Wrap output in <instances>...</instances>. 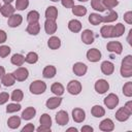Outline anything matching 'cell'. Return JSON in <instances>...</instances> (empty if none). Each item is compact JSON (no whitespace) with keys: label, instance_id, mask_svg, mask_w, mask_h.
Returning <instances> with one entry per match:
<instances>
[{"label":"cell","instance_id":"1","mask_svg":"<svg viewBox=\"0 0 132 132\" xmlns=\"http://www.w3.org/2000/svg\"><path fill=\"white\" fill-rule=\"evenodd\" d=\"M29 90L32 94L35 95H40L42 93L45 92L46 90V84L43 80H34L33 82H31Z\"/></svg>","mask_w":132,"mask_h":132},{"label":"cell","instance_id":"2","mask_svg":"<svg viewBox=\"0 0 132 132\" xmlns=\"http://www.w3.org/2000/svg\"><path fill=\"white\" fill-rule=\"evenodd\" d=\"M103 102H104V105L108 108V109H113L118 104H119V97L113 94V93H110L108 94L104 99H103Z\"/></svg>","mask_w":132,"mask_h":132},{"label":"cell","instance_id":"3","mask_svg":"<svg viewBox=\"0 0 132 132\" xmlns=\"http://www.w3.org/2000/svg\"><path fill=\"white\" fill-rule=\"evenodd\" d=\"M12 74H13L15 80H18V81H24V80H26V79L28 78V76H29V71H28V69L25 68V67H19V68H16V69L12 72Z\"/></svg>","mask_w":132,"mask_h":132},{"label":"cell","instance_id":"4","mask_svg":"<svg viewBox=\"0 0 132 132\" xmlns=\"http://www.w3.org/2000/svg\"><path fill=\"white\" fill-rule=\"evenodd\" d=\"M67 91L71 95H78L81 92V84L78 80H70L67 85Z\"/></svg>","mask_w":132,"mask_h":132},{"label":"cell","instance_id":"5","mask_svg":"<svg viewBox=\"0 0 132 132\" xmlns=\"http://www.w3.org/2000/svg\"><path fill=\"white\" fill-rule=\"evenodd\" d=\"M95 91L98 93V94H104L108 91L109 89V84L105 80V79H98L96 82H95Z\"/></svg>","mask_w":132,"mask_h":132},{"label":"cell","instance_id":"6","mask_svg":"<svg viewBox=\"0 0 132 132\" xmlns=\"http://www.w3.org/2000/svg\"><path fill=\"white\" fill-rule=\"evenodd\" d=\"M106 48L110 53H114L117 55H121L123 52V45L120 41H109L106 45Z\"/></svg>","mask_w":132,"mask_h":132},{"label":"cell","instance_id":"7","mask_svg":"<svg viewBox=\"0 0 132 132\" xmlns=\"http://www.w3.org/2000/svg\"><path fill=\"white\" fill-rule=\"evenodd\" d=\"M72 70H73V72H74L75 75H77V76H84V75L87 73L88 67H87V65H86L85 63H82V62H77V63H75V64L73 65Z\"/></svg>","mask_w":132,"mask_h":132},{"label":"cell","instance_id":"8","mask_svg":"<svg viewBox=\"0 0 132 132\" xmlns=\"http://www.w3.org/2000/svg\"><path fill=\"white\" fill-rule=\"evenodd\" d=\"M72 119L76 123H82L85 121V119H86V112H85V110L81 109V108H78V107L74 108L72 110Z\"/></svg>","mask_w":132,"mask_h":132},{"label":"cell","instance_id":"9","mask_svg":"<svg viewBox=\"0 0 132 132\" xmlns=\"http://www.w3.org/2000/svg\"><path fill=\"white\" fill-rule=\"evenodd\" d=\"M56 122L57 124H59L60 126H64L66 124H68L69 122V117L67 111L65 110H60L56 113Z\"/></svg>","mask_w":132,"mask_h":132},{"label":"cell","instance_id":"10","mask_svg":"<svg viewBox=\"0 0 132 132\" xmlns=\"http://www.w3.org/2000/svg\"><path fill=\"white\" fill-rule=\"evenodd\" d=\"M94 39H95V35L93 33L92 30L90 29H86L82 31L81 33V40L85 44H91L94 42Z\"/></svg>","mask_w":132,"mask_h":132},{"label":"cell","instance_id":"11","mask_svg":"<svg viewBox=\"0 0 132 132\" xmlns=\"http://www.w3.org/2000/svg\"><path fill=\"white\" fill-rule=\"evenodd\" d=\"M22 22H23L22 15H21V14H15V13H13V14H11V15L8 18L7 24H8V26L11 27V28H16V27H19V26L22 24Z\"/></svg>","mask_w":132,"mask_h":132},{"label":"cell","instance_id":"12","mask_svg":"<svg viewBox=\"0 0 132 132\" xmlns=\"http://www.w3.org/2000/svg\"><path fill=\"white\" fill-rule=\"evenodd\" d=\"M99 129L101 131H104V132H110V131H112L114 129V124H113L112 120H110V119H104L99 124Z\"/></svg>","mask_w":132,"mask_h":132},{"label":"cell","instance_id":"13","mask_svg":"<svg viewBox=\"0 0 132 132\" xmlns=\"http://www.w3.org/2000/svg\"><path fill=\"white\" fill-rule=\"evenodd\" d=\"M57 23L56 21L54 20H48L46 19L45 22H44V30H45V33H47L48 35H52L54 34L56 31H57Z\"/></svg>","mask_w":132,"mask_h":132},{"label":"cell","instance_id":"14","mask_svg":"<svg viewBox=\"0 0 132 132\" xmlns=\"http://www.w3.org/2000/svg\"><path fill=\"white\" fill-rule=\"evenodd\" d=\"M87 59L90 62H98L101 59V53L97 48H91L87 52Z\"/></svg>","mask_w":132,"mask_h":132},{"label":"cell","instance_id":"15","mask_svg":"<svg viewBox=\"0 0 132 132\" xmlns=\"http://www.w3.org/2000/svg\"><path fill=\"white\" fill-rule=\"evenodd\" d=\"M62 102V98L60 96H56V97H50L46 102H45V105L48 109H55L57 108Z\"/></svg>","mask_w":132,"mask_h":132},{"label":"cell","instance_id":"16","mask_svg":"<svg viewBox=\"0 0 132 132\" xmlns=\"http://www.w3.org/2000/svg\"><path fill=\"white\" fill-rule=\"evenodd\" d=\"M131 113L128 112V110L123 106V107H120L118 109V111L116 112V119L119 121V122H125L127 121L129 118H130Z\"/></svg>","mask_w":132,"mask_h":132},{"label":"cell","instance_id":"17","mask_svg":"<svg viewBox=\"0 0 132 132\" xmlns=\"http://www.w3.org/2000/svg\"><path fill=\"white\" fill-rule=\"evenodd\" d=\"M101 71L105 75H110L114 71V65L110 61H104L101 63Z\"/></svg>","mask_w":132,"mask_h":132},{"label":"cell","instance_id":"18","mask_svg":"<svg viewBox=\"0 0 132 132\" xmlns=\"http://www.w3.org/2000/svg\"><path fill=\"white\" fill-rule=\"evenodd\" d=\"M14 9L13 6L10 4V3H4V5L1 6V9H0V12L3 16L5 18H9L11 14L14 13Z\"/></svg>","mask_w":132,"mask_h":132},{"label":"cell","instance_id":"19","mask_svg":"<svg viewBox=\"0 0 132 132\" xmlns=\"http://www.w3.org/2000/svg\"><path fill=\"white\" fill-rule=\"evenodd\" d=\"M1 82L5 87H11L15 82V78L12 73H4V75L1 78Z\"/></svg>","mask_w":132,"mask_h":132},{"label":"cell","instance_id":"20","mask_svg":"<svg viewBox=\"0 0 132 132\" xmlns=\"http://www.w3.org/2000/svg\"><path fill=\"white\" fill-rule=\"evenodd\" d=\"M56 72H57V69L55 66L53 65H48V66H45L42 70V75L43 77L45 78H53L55 75H56Z\"/></svg>","mask_w":132,"mask_h":132},{"label":"cell","instance_id":"21","mask_svg":"<svg viewBox=\"0 0 132 132\" xmlns=\"http://www.w3.org/2000/svg\"><path fill=\"white\" fill-rule=\"evenodd\" d=\"M36 114V110L34 107L32 106H29L27 108H25V110L22 112V119L23 120H26V121H29L31 119H33Z\"/></svg>","mask_w":132,"mask_h":132},{"label":"cell","instance_id":"22","mask_svg":"<svg viewBox=\"0 0 132 132\" xmlns=\"http://www.w3.org/2000/svg\"><path fill=\"white\" fill-rule=\"evenodd\" d=\"M68 29L73 33H77L81 30V23L78 20H71L68 22Z\"/></svg>","mask_w":132,"mask_h":132},{"label":"cell","instance_id":"23","mask_svg":"<svg viewBox=\"0 0 132 132\" xmlns=\"http://www.w3.org/2000/svg\"><path fill=\"white\" fill-rule=\"evenodd\" d=\"M45 18L48 20L56 21L58 18V9L55 6H48L45 10Z\"/></svg>","mask_w":132,"mask_h":132},{"label":"cell","instance_id":"24","mask_svg":"<svg viewBox=\"0 0 132 132\" xmlns=\"http://www.w3.org/2000/svg\"><path fill=\"white\" fill-rule=\"evenodd\" d=\"M112 29H113V26H110V25H104L101 27L100 29V34L103 38H110L112 37Z\"/></svg>","mask_w":132,"mask_h":132},{"label":"cell","instance_id":"25","mask_svg":"<svg viewBox=\"0 0 132 132\" xmlns=\"http://www.w3.org/2000/svg\"><path fill=\"white\" fill-rule=\"evenodd\" d=\"M47 45L51 50H58L61 46V40L57 36H52L47 40Z\"/></svg>","mask_w":132,"mask_h":132},{"label":"cell","instance_id":"26","mask_svg":"<svg viewBox=\"0 0 132 132\" xmlns=\"http://www.w3.org/2000/svg\"><path fill=\"white\" fill-rule=\"evenodd\" d=\"M7 125L10 129H16L21 125V118L18 116H12L7 120Z\"/></svg>","mask_w":132,"mask_h":132},{"label":"cell","instance_id":"27","mask_svg":"<svg viewBox=\"0 0 132 132\" xmlns=\"http://www.w3.org/2000/svg\"><path fill=\"white\" fill-rule=\"evenodd\" d=\"M26 31L30 34V35H37L40 31V25L39 23H31L27 26Z\"/></svg>","mask_w":132,"mask_h":132},{"label":"cell","instance_id":"28","mask_svg":"<svg viewBox=\"0 0 132 132\" xmlns=\"http://www.w3.org/2000/svg\"><path fill=\"white\" fill-rule=\"evenodd\" d=\"M51 91L56 95V96H62L64 94V87L60 82H54L51 86Z\"/></svg>","mask_w":132,"mask_h":132},{"label":"cell","instance_id":"29","mask_svg":"<svg viewBox=\"0 0 132 132\" xmlns=\"http://www.w3.org/2000/svg\"><path fill=\"white\" fill-rule=\"evenodd\" d=\"M125 32V26L122 23H118L116 26H113L112 29V37H120Z\"/></svg>","mask_w":132,"mask_h":132},{"label":"cell","instance_id":"30","mask_svg":"<svg viewBox=\"0 0 132 132\" xmlns=\"http://www.w3.org/2000/svg\"><path fill=\"white\" fill-rule=\"evenodd\" d=\"M91 113L95 118H101L105 114V109L100 105H94L91 109Z\"/></svg>","mask_w":132,"mask_h":132},{"label":"cell","instance_id":"31","mask_svg":"<svg viewBox=\"0 0 132 132\" xmlns=\"http://www.w3.org/2000/svg\"><path fill=\"white\" fill-rule=\"evenodd\" d=\"M39 18H40V14L36 10H31L27 14V21H28L29 24H31V23H38Z\"/></svg>","mask_w":132,"mask_h":132},{"label":"cell","instance_id":"32","mask_svg":"<svg viewBox=\"0 0 132 132\" xmlns=\"http://www.w3.org/2000/svg\"><path fill=\"white\" fill-rule=\"evenodd\" d=\"M117 20H118V13L112 9L109 10V13L107 15L102 16V23H112Z\"/></svg>","mask_w":132,"mask_h":132},{"label":"cell","instance_id":"33","mask_svg":"<svg viewBox=\"0 0 132 132\" xmlns=\"http://www.w3.org/2000/svg\"><path fill=\"white\" fill-rule=\"evenodd\" d=\"M10 61L15 66H22L24 64V62H25V57L23 55H21V54H14V55H12Z\"/></svg>","mask_w":132,"mask_h":132},{"label":"cell","instance_id":"34","mask_svg":"<svg viewBox=\"0 0 132 132\" xmlns=\"http://www.w3.org/2000/svg\"><path fill=\"white\" fill-rule=\"evenodd\" d=\"M72 13L76 16H84L87 13V8L82 5H74L72 7Z\"/></svg>","mask_w":132,"mask_h":132},{"label":"cell","instance_id":"35","mask_svg":"<svg viewBox=\"0 0 132 132\" xmlns=\"http://www.w3.org/2000/svg\"><path fill=\"white\" fill-rule=\"evenodd\" d=\"M89 22H90L92 25L97 26V25H99V24L102 23V15H100L99 13L93 12V13H91V14L89 15Z\"/></svg>","mask_w":132,"mask_h":132},{"label":"cell","instance_id":"36","mask_svg":"<svg viewBox=\"0 0 132 132\" xmlns=\"http://www.w3.org/2000/svg\"><path fill=\"white\" fill-rule=\"evenodd\" d=\"M10 98H11V100L14 101V102H20V101H22L23 98H24V93H23L22 90H20V89H15V90L12 91Z\"/></svg>","mask_w":132,"mask_h":132},{"label":"cell","instance_id":"37","mask_svg":"<svg viewBox=\"0 0 132 132\" xmlns=\"http://www.w3.org/2000/svg\"><path fill=\"white\" fill-rule=\"evenodd\" d=\"M91 6L93 9H95L99 12H102L105 10V7L103 5L102 0H91Z\"/></svg>","mask_w":132,"mask_h":132},{"label":"cell","instance_id":"38","mask_svg":"<svg viewBox=\"0 0 132 132\" xmlns=\"http://www.w3.org/2000/svg\"><path fill=\"white\" fill-rule=\"evenodd\" d=\"M37 61H38V55L35 52H30L25 57V62L29 64H35Z\"/></svg>","mask_w":132,"mask_h":132},{"label":"cell","instance_id":"39","mask_svg":"<svg viewBox=\"0 0 132 132\" xmlns=\"http://www.w3.org/2000/svg\"><path fill=\"white\" fill-rule=\"evenodd\" d=\"M39 122H40V125H43V126H46V127H51L52 126V118L47 113L41 114V117L39 119Z\"/></svg>","mask_w":132,"mask_h":132},{"label":"cell","instance_id":"40","mask_svg":"<svg viewBox=\"0 0 132 132\" xmlns=\"http://www.w3.org/2000/svg\"><path fill=\"white\" fill-rule=\"evenodd\" d=\"M120 71H121V75L123 77H131L132 76V66L122 65Z\"/></svg>","mask_w":132,"mask_h":132},{"label":"cell","instance_id":"41","mask_svg":"<svg viewBox=\"0 0 132 132\" xmlns=\"http://www.w3.org/2000/svg\"><path fill=\"white\" fill-rule=\"evenodd\" d=\"M123 94L126 97L132 96V81H127L123 87Z\"/></svg>","mask_w":132,"mask_h":132},{"label":"cell","instance_id":"42","mask_svg":"<svg viewBox=\"0 0 132 132\" xmlns=\"http://www.w3.org/2000/svg\"><path fill=\"white\" fill-rule=\"evenodd\" d=\"M21 105L19 103H9L6 106V112L7 113H12V112H16L19 110H21Z\"/></svg>","mask_w":132,"mask_h":132},{"label":"cell","instance_id":"43","mask_svg":"<svg viewBox=\"0 0 132 132\" xmlns=\"http://www.w3.org/2000/svg\"><path fill=\"white\" fill-rule=\"evenodd\" d=\"M29 6V0H15V8L18 10H24Z\"/></svg>","mask_w":132,"mask_h":132},{"label":"cell","instance_id":"44","mask_svg":"<svg viewBox=\"0 0 132 132\" xmlns=\"http://www.w3.org/2000/svg\"><path fill=\"white\" fill-rule=\"evenodd\" d=\"M102 2H103V5H104L105 9L107 8L108 10L112 9L113 7H116L119 4V1L118 0H102Z\"/></svg>","mask_w":132,"mask_h":132},{"label":"cell","instance_id":"45","mask_svg":"<svg viewBox=\"0 0 132 132\" xmlns=\"http://www.w3.org/2000/svg\"><path fill=\"white\" fill-rule=\"evenodd\" d=\"M10 54V47L8 45H1L0 46V57L5 58Z\"/></svg>","mask_w":132,"mask_h":132},{"label":"cell","instance_id":"46","mask_svg":"<svg viewBox=\"0 0 132 132\" xmlns=\"http://www.w3.org/2000/svg\"><path fill=\"white\" fill-rule=\"evenodd\" d=\"M8 99H9V95H8V93H6V92H2V93H0V105L6 103V102L8 101Z\"/></svg>","mask_w":132,"mask_h":132},{"label":"cell","instance_id":"47","mask_svg":"<svg viewBox=\"0 0 132 132\" xmlns=\"http://www.w3.org/2000/svg\"><path fill=\"white\" fill-rule=\"evenodd\" d=\"M62 5L66 8H72L74 6V1L73 0H60Z\"/></svg>","mask_w":132,"mask_h":132},{"label":"cell","instance_id":"48","mask_svg":"<svg viewBox=\"0 0 132 132\" xmlns=\"http://www.w3.org/2000/svg\"><path fill=\"white\" fill-rule=\"evenodd\" d=\"M122 65H126V66H132V56L128 55L126 56L123 61H122Z\"/></svg>","mask_w":132,"mask_h":132},{"label":"cell","instance_id":"49","mask_svg":"<svg viewBox=\"0 0 132 132\" xmlns=\"http://www.w3.org/2000/svg\"><path fill=\"white\" fill-rule=\"evenodd\" d=\"M124 21L127 24H132V11H127L124 14Z\"/></svg>","mask_w":132,"mask_h":132},{"label":"cell","instance_id":"50","mask_svg":"<svg viewBox=\"0 0 132 132\" xmlns=\"http://www.w3.org/2000/svg\"><path fill=\"white\" fill-rule=\"evenodd\" d=\"M34 129H35L34 125L31 124V123H29V124H27V125L22 129V132H33Z\"/></svg>","mask_w":132,"mask_h":132},{"label":"cell","instance_id":"51","mask_svg":"<svg viewBox=\"0 0 132 132\" xmlns=\"http://www.w3.org/2000/svg\"><path fill=\"white\" fill-rule=\"evenodd\" d=\"M7 39V35L6 32L4 30H0V43H4Z\"/></svg>","mask_w":132,"mask_h":132},{"label":"cell","instance_id":"52","mask_svg":"<svg viewBox=\"0 0 132 132\" xmlns=\"http://www.w3.org/2000/svg\"><path fill=\"white\" fill-rule=\"evenodd\" d=\"M36 130H37V132H51V127H46V126L40 125Z\"/></svg>","mask_w":132,"mask_h":132},{"label":"cell","instance_id":"53","mask_svg":"<svg viewBox=\"0 0 132 132\" xmlns=\"http://www.w3.org/2000/svg\"><path fill=\"white\" fill-rule=\"evenodd\" d=\"M124 107L128 110L129 113H132V101H128V102H126V104H125Z\"/></svg>","mask_w":132,"mask_h":132},{"label":"cell","instance_id":"54","mask_svg":"<svg viewBox=\"0 0 132 132\" xmlns=\"http://www.w3.org/2000/svg\"><path fill=\"white\" fill-rule=\"evenodd\" d=\"M80 130H81V132H92L93 131V128L91 126H87L86 125V126H82Z\"/></svg>","mask_w":132,"mask_h":132},{"label":"cell","instance_id":"55","mask_svg":"<svg viewBox=\"0 0 132 132\" xmlns=\"http://www.w3.org/2000/svg\"><path fill=\"white\" fill-rule=\"evenodd\" d=\"M4 73H5V69H4V67L0 66V78H2V76L4 75Z\"/></svg>","mask_w":132,"mask_h":132},{"label":"cell","instance_id":"56","mask_svg":"<svg viewBox=\"0 0 132 132\" xmlns=\"http://www.w3.org/2000/svg\"><path fill=\"white\" fill-rule=\"evenodd\" d=\"M131 35H132V29L129 31V36H128V42H129L130 45L132 44V42H131Z\"/></svg>","mask_w":132,"mask_h":132},{"label":"cell","instance_id":"57","mask_svg":"<svg viewBox=\"0 0 132 132\" xmlns=\"http://www.w3.org/2000/svg\"><path fill=\"white\" fill-rule=\"evenodd\" d=\"M67 131H74V132H76V131H77V129H76V128H74V127H71V128H69Z\"/></svg>","mask_w":132,"mask_h":132},{"label":"cell","instance_id":"58","mask_svg":"<svg viewBox=\"0 0 132 132\" xmlns=\"http://www.w3.org/2000/svg\"><path fill=\"white\" fill-rule=\"evenodd\" d=\"M12 1H13V0H3L4 3H11Z\"/></svg>","mask_w":132,"mask_h":132},{"label":"cell","instance_id":"59","mask_svg":"<svg viewBox=\"0 0 132 132\" xmlns=\"http://www.w3.org/2000/svg\"><path fill=\"white\" fill-rule=\"evenodd\" d=\"M78 1H80V2H87L88 0H78Z\"/></svg>","mask_w":132,"mask_h":132},{"label":"cell","instance_id":"60","mask_svg":"<svg viewBox=\"0 0 132 132\" xmlns=\"http://www.w3.org/2000/svg\"><path fill=\"white\" fill-rule=\"evenodd\" d=\"M51 1H53V2H58V1H60V0H51Z\"/></svg>","mask_w":132,"mask_h":132},{"label":"cell","instance_id":"61","mask_svg":"<svg viewBox=\"0 0 132 132\" xmlns=\"http://www.w3.org/2000/svg\"><path fill=\"white\" fill-rule=\"evenodd\" d=\"M1 6H2V5H1V3H0V9H1Z\"/></svg>","mask_w":132,"mask_h":132}]
</instances>
